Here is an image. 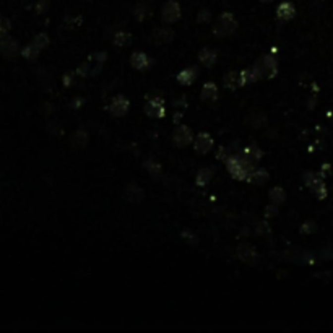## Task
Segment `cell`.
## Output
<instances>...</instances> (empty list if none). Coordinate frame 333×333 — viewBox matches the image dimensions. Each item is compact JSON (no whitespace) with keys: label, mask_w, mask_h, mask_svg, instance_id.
<instances>
[{"label":"cell","mask_w":333,"mask_h":333,"mask_svg":"<svg viewBox=\"0 0 333 333\" xmlns=\"http://www.w3.org/2000/svg\"><path fill=\"white\" fill-rule=\"evenodd\" d=\"M198 60L205 67H213L216 62V52L212 49H202L200 54H198Z\"/></svg>","instance_id":"18"},{"label":"cell","mask_w":333,"mask_h":333,"mask_svg":"<svg viewBox=\"0 0 333 333\" xmlns=\"http://www.w3.org/2000/svg\"><path fill=\"white\" fill-rule=\"evenodd\" d=\"M145 167L148 169L150 174H155V176H156V174H160V171H161L160 165H158V163H155V161H153V163H151V161H147V165H145Z\"/></svg>","instance_id":"27"},{"label":"cell","mask_w":333,"mask_h":333,"mask_svg":"<svg viewBox=\"0 0 333 333\" xmlns=\"http://www.w3.org/2000/svg\"><path fill=\"white\" fill-rule=\"evenodd\" d=\"M31 44H34L36 46V48L41 51V49H44L46 46L49 44V36L46 33H39V34H36V36H34V39H33V43Z\"/></svg>","instance_id":"24"},{"label":"cell","mask_w":333,"mask_h":333,"mask_svg":"<svg viewBox=\"0 0 333 333\" xmlns=\"http://www.w3.org/2000/svg\"><path fill=\"white\" fill-rule=\"evenodd\" d=\"M203 18H205V20H210V11H205V10H202V11H200V16H198V21L202 23V21H203Z\"/></svg>","instance_id":"30"},{"label":"cell","mask_w":333,"mask_h":333,"mask_svg":"<svg viewBox=\"0 0 333 333\" xmlns=\"http://www.w3.org/2000/svg\"><path fill=\"white\" fill-rule=\"evenodd\" d=\"M0 21H2V16H0Z\"/></svg>","instance_id":"33"},{"label":"cell","mask_w":333,"mask_h":333,"mask_svg":"<svg viewBox=\"0 0 333 333\" xmlns=\"http://www.w3.org/2000/svg\"><path fill=\"white\" fill-rule=\"evenodd\" d=\"M21 54L25 56L28 60H34L38 57V54H39V49L34 44H30V46H26V48L21 51Z\"/></svg>","instance_id":"25"},{"label":"cell","mask_w":333,"mask_h":333,"mask_svg":"<svg viewBox=\"0 0 333 333\" xmlns=\"http://www.w3.org/2000/svg\"><path fill=\"white\" fill-rule=\"evenodd\" d=\"M197 78V68H185L177 75V81L182 85H192Z\"/></svg>","instance_id":"17"},{"label":"cell","mask_w":333,"mask_h":333,"mask_svg":"<svg viewBox=\"0 0 333 333\" xmlns=\"http://www.w3.org/2000/svg\"><path fill=\"white\" fill-rule=\"evenodd\" d=\"M18 51H20V46L15 39L5 38L2 39V43H0V54H3L5 57H13L18 54Z\"/></svg>","instance_id":"10"},{"label":"cell","mask_w":333,"mask_h":333,"mask_svg":"<svg viewBox=\"0 0 333 333\" xmlns=\"http://www.w3.org/2000/svg\"><path fill=\"white\" fill-rule=\"evenodd\" d=\"M255 68L259 70L260 78H273L278 73V63L272 56L260 57L255 63Z\"/></svg>","instance_id":"3"},{"label":"cell","mask_w":333,"mask_h":333,"mask_svg":"<svg viewBox=\"0 0 333 333\" xmlns=\"http://www.w3.org/2000/svg\"><path fill=\"white\" fill-rule=\"evenodd\" d=\"M194 147H195V151L200 155H205L208 153L210 150L213 148V138L208 135V133H198L197 138L194 140Z\"/></svg>","instance_id":"7"},{"label":"cell","mask_w":333,"mask_h":333,"mask_svg":"<svg viewBox=\"0 0 333 333\" xmlns=\"http://www.w3.org/2000/svg\"><path fill=\"white\" fill-rule=\"evenodd\" d=\"M130 39H132V38H130V34H128V33H124V31H120V33H117V34H115V38H114V43L117 44V46H120V48H122V46H125V44H128V43H130Z\"/></svg>","instance_id":"26"},{"label":"cell","mask_w":333,"mask_h":333,"mask_svg":"<svg viewBox=\"0 0 333 333\" xmlns=\"http://www.w3.org/2000/svg\"><path fill=\"white\" fill-rule=\"evenodd\" d=\"M237 30V21L231 13H223L218 18V23L215 26V33L216 36H229Z\"/></svg>","instance_id":"2"},{"label":"cell","mask_w":333,"mask_h":333,"mask_svg":"<svg viewBox=\"0 0 333 333\" xmlns=\"http://www.w3.org/2000/svg\"><path fill=\"white\" fill-rule=\"evenodd\" d=\"M128 106H130V104H128V101L125 98L117 96V98H114L112 101H111L109 111H111V114H112V115H124V114H127Z\"/></svg>","instance_id":"9"},{"label":"cell","mask_w":333,"mask_h":333,"mask_svg":"<svg viewBox=\"0 0 333 333\" xmlns=\"http://www.w3.org/2000/svg\"><path fill=\"white\" fill-rule=\"evenodd\" d=\"M163 21L167 25H172L180 18V7L176 0H169V2L163 7Z\"/></svg>","instance_id":"5"},{"label":"cell","mask_w":333,"mask_h":333,"mask_svg":"<svg viewBox=\"0 0 333 333\" xmlns=\"http://www.w3.org/2000/svg\"><path fill=\"white\" fill-rule=\"evenodd\" d=\"M304 180H306V185L311 187L312 192L315 194V197L317 198H325L327 197V187L324 184V179L320 174H314V172H309L306 174V177H304Z\"/></svg>","instance_id":"4"},{"label":"cell","mask_w":333,"mask_h":333,"mask_svg":"<svg viewBox=\"0 0 333 333\" xmlns=\"http://www.w3.org/2000/svg\"><path fill=\"white\" fill-rule=\"evenodd\" d=\"M125 190H127V192H125V197H127L132 203H137V202L142 200L143 192H142V189H140V187H137L135 184L128 185Z\"/></svg>","instance_id":"20"},{"label":"cell","mask_w":333,"mask_h":333,"mask_svg":"<svg viewBox=\"0 0 333 333\" xmlns=\"http://www.w3.org/2000/svg\"><path fill=\"white\" fill-rule=\"evenodd\" d=\"M130 63L137 70H143V68L150 67L151 60H150V57L145 54V52H133L132 57H130Z\"/></svg>","instance_id":"13"},{"label":"cell","mask_w":333,"mask_h":333,"mask_svg":"<svg viewBox=\"0 0 333 333\" xmlns=\"http://www.w3.org/2000/svg\"><path fill=\"white\" fill-rule=\"evenodd\" d=\"M8 30H10V21L2 18V21H0V38H5V36H7Z\"/></svg>","instance_id":"28"},{"label":"cell","mask_w":333,"mask_h":333,"mask_svg":"<svg viewBox=\"0 0 333 333\" xmlns=\"http://www.w3.org/2000/svg\"><path fill=\"white\" fill-rule=\"evenodd\" d=\"M192 132L190 128L187 125H179L176 130H174V135H172V140L174 143L177 145V147H187L189 143H192Z\"/></svg>","instance_id":"6"},{"label":"cell","mask_w":333,"mask_h":333,"mask_svg":"<svg viewBox=\"0 0 333 333\" xmlns=\"http://www.w3.org/2000/svg\"><path fill=\"white\" fill-rule=\"evenodd\" d=\"M260 2H264V3H268V2H272V0H260Z\"/></svg>","instance_id":"32"},{"label":"cell","mask_w":333,"mask_h":333,"mask_svg":"<svg viewBox=\"0 0 333 333\" xmlns=\"http://www.w3.org/2000/svg\"><path fill=\"white\" fill-rule=\"evenodd\" d=\"M202 99L203 101H216L218 99V88L215 83H205L202 88Z\"/></svg>","instance_id":"15"},{"label":"cell","mask_w":333,"mask_h":333,"mask_svg":"<svg viewBox=\"0 0 333 333\" xmlns=\"http://www.w3.org/2000/svg\"><path fill=\"white\" fill-rule=\"evenodd\" d=\"M75 138V143H80V145H85L86 143V133L85 132H77V135L73 137Z\"/></svg>","instance_id":"29"},{"label":"cell","mask_w":333,"mask_h":333,"mask_svg":"<svg viewBox=\"0 0 333 333\" xmlns=\"http://www.w3.org/2000/svg\"><path fill=\"white\" fill-rule=\"evenodd\" d=\"M252 184H257V185H262L265 184L268 180V172L265 171V169H252L247 177Z\"/></svg>","instance_id":"16"},{"label":"cell","mask_w":333,"mask_h":333,"mask_svg":"<svg viewBox=\"0 0 333 333\" xmlns=\"http://www.w3.org/2000/svg\"><path fill=\"white\" fill-rule=\"evenodd\" d=\"M267 215H268V216H270V215H277V208H273V207L270 208V207H268V208H267Z\"/></svg>","instance_id":"31"},{"label":"cell","mask_w":333,"mask_h":333,"mask_svg":"<svg viewBox=\"0 0 333 333\" xmlns=\"http://www.w3.org/2000/svg\"><path fill=\"white\" fill-rule=\"evenodd\" d=\"M226 163H227V171L237 180L247 179L250 171H252V163H249L244 156H229Z\"/></svg>","instance_id":"1"},{"label":"cell","mask_w":333,"mask_h":333,"mask_svg":"<svg viewBox=\"0 0 333 333\" xmlns=\"http://www.w3.org/2000/svg\"><path fill=\"white\" fill-rule=\"evenodd\" d=\"M172 39V31L166 30V28H158V30L153 31L151 34V41L156 44H166Z\"/></svg>","instance_id":"14"},{"label":"cell","mask_w":333,"mask_h":333,"mask_svg":"<svg viewBox=\"0 0 333 333\" xmlns=\"http://www.w3.org/2000/svg\"><path fill=\"white\" fill-rule=\"evenodd\" d=\"M244 158L247 160L249 163H257L262 158V151L257 148V147H247L244 150Z\"/></svg>","instance_id":"22"},{"label":"cell","mask_w":333,"mask_h":333,"mask_svg":"<svg viewBox=\"0 0 333 333\" xmlns=\"http://www.w3.org/2000/svg\"><path fill=\"white\" fill-rule=\"evenodd\" d=\"M294 15H296V8H294V5L291 3V2H283V3H279V5H278V8H277V16H278L279 20L288 21V20L293 18Z\"/></svg>","instance_id":"11"},{"label":"cell","mask_w":333,"mask_h":333,"mask_svg":"<svg viewBox=\"0 0 333 333\" xmlns=\"http://www.w3.org/2000/svg\"><path fill=\"white\" fill-rule=\"evenodd\" d=\"M224 86H226V88H229V90H236L237 86H242L241 73H237V72L226 73V77H224Z\"/></svg>","instance_id":"19"},{"label":"cell","mask_w":333,"mask_h":333,"mask_svg":"<svg viewBox=\"0 0 333 333\" xmlns=\"http://www.w3.org/2000/svg\"><path fill=\"white\" fill-rule=\"evenodd\" d=\"M237 255H239V259L244 260V262H247V264H254V262L257 260V252H255V249L252 247V245H249V244L239 245Z\"/></svg>","instance_id":"12"},{"label":"cell","mask_w":333,"mask_h":333,"mask_svg":"<svg viewBox=\"0 0 333 333\" xmlns=\"http://www.w3.org/2000/svg\"><path fill=\"white\" fill-rule=\"evenodd\" d=\"M213 177V171L210 167H203V169H200L198 171V174H197V179H195V182L198 184V185H207L208 182H210V179Z\"/></svg>","instance_id":"21"},{"label":"cell","mask_w":333,"mask_h":333,"mask_svg":"<svg viewBox=\"0 0 333 333\" xmlns=\"http://www.w3.org/2000/svg\"><path fill=\"white\" fill-rule=\"evenodd\" d=\"M286 198V194L283 189H279V187H275V189L270 190V200L273 202V205H279V203H283Z\"/></svg>","instance_id":"23"},{"label":"cell","mask_w":333,"mask_h":333,"mask_svg":"<svg viewBox=\"0 0 333 333\" xmlns=\"http://www.w3.org/2000/svg\"><path fill=\"white\" fill-rule=\"evenodd\" d=\"M145 112L153 119H161V117H165L166 111H165V106H163V103L160 101V99H150V101L147 103V106H145Z\"/></svg>","instance_id":"8"}]
</instances>
